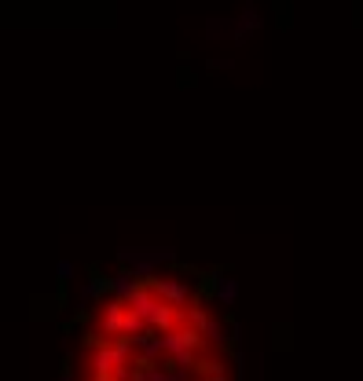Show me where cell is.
<instances>
[{
    "instance_id": "obj_1",
    "label": "cell",
    "mask_w": 363,
    "mask_h": 381,
    "mask_svg": "<svg viewBox=\"0 0 363 381\" xmlns=\"http://www.w3.org/2000/svg\"><path fill=\"white\" fill-rule=\"evenodd\" d=\"M81 293L77 352L59 381H239V326L224 315L220 271L169 268L173 253H121Z\"/></svg>"
}]
</instances>
